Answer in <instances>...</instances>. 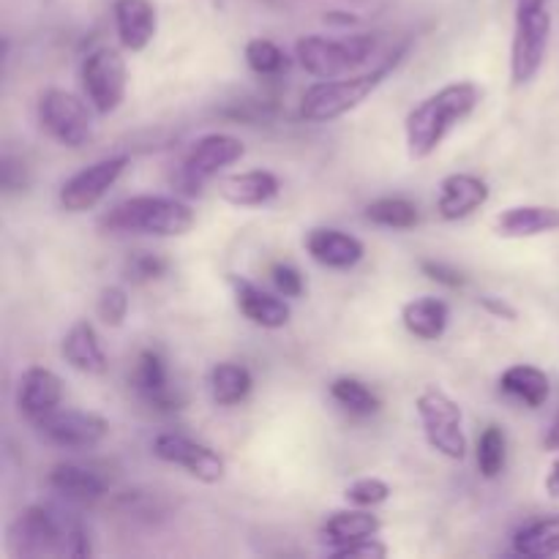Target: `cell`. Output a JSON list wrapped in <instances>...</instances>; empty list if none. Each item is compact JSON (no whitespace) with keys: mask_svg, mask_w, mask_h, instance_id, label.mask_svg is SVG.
I'll use <instances>...</instances> for the list:
<instances>
[{"mask_svg":"<svg viewBox=\"0 0 559 559\" xmlns=\"http://www.w3.org/2000/svg\"><path fill=\"white\" fill-rule=\"evenodd\" d=\"M484 102V87L475 82H451L440 91L429 93L424 102L415 104L404 118V140L407 156L413 162H424L431 153L440 151L456 126H462Z\"/></svg>","mask_w":559,"mask_h":559,"instance_id":"1","label":"cell"},{"mask_svg":"<svg viewBox=\"0 0 559 559\" xmlns=\"http://www.w3.org/2000/svg\"><path fill=\"white\" fill-rule=\"evenodd\" d=\"M402 58L404 49H399L396 55H391L377 69L360 71V74L355 71V74L336 76V80H317L300 96L298 115L306 123H331V120L344 118L353 109H358L393 74V69L402 63Z\"/></svg>","mask_w":559,"mask_h":559,"instance_id":"2","label":"cell"},{"mask_svg":"<svg viewBox=\"0 0 559 559\" xmlns=\"http://www.w3.org/2000/svg\"><path fill=\"white\" fill-rule=\"evenodd\" d=\"M197 213L178 197L140 194L109 207L102 218L107 233L153 235V238H183L194 229Z\"/></svg>","mask_w":559,"mask_h":559,"instance_id":"3","label":"cell"},{"mask_svg":"<svg viewBox=\"0 0 559 559\" xmlns=\"http://www.w3.org/2000/svg\"><path fill=\"white\" fill-rule=\"evenodd\" d=\"M551 9L549 0H516L513 3L511 82L524 87L540 74L549 55Z\"/></svg>","mask_w":559,"mask_h":559,"instance_id":"4","label":"cell"},{"mask_svg":"<svg viewBox=\"0 0 559 559\" xmlns=\"http://www.w3.org/2000/svg\"><path fill=\"white\" fill-rule=\"evenodd\" d=\"M380 38L371 33H355L347 38H328L320 33H311L295 41V58L300 69L314 80H336V76L355 74L360 66L371 60L377 52Z\"/></svg>","mask_w":559,"mask_h":559,"instance_id":"5","label":"cell"},{"mask_svg":"<svg viewBox=\"0 0 559 559\" xmlns=\"http://www.w3.org/2000/svg\"><path fill=\"white\" fill-rule=\"evenodd\" d=\"M415 413H418L420 429H424V437L431 451L451 459V462H464L467 459V435H464L462 407L442 388H424L418 399H415Z\"/></svg>","mask_w":559,"mask_h":559,"instance_id":"6","label":"cell"},{"mask_svg":"<svg viewBox=\"0 0 559 559\" xmlns=\"http://www.w3.org/2000/svg\"><path fill=\"white\" fill-rule=\"evenodd\" d=\"M91 104L82 102L80 96L60 87H49L38 96V126L49 140L63 147H82L93 140V118Z\"/></svg>","mask_w":559,"mask_h":559,"instance_id":"7","label":"cell"},{"mask_svg":"<svg viewBox=\"0 0 559 559\" xmlns=\"http://www.w3.org/2000/svg\"><path fill=\"white\" fill-rule=\"evenodd\" d=\"M82 91L93 112L112 115L123 104L129 87V66L120 49L98 47L82 60Z\"/></svg>","mask_w":559,"mask_h":559,"instance_id":"8","label":"cell"},{"mask_svg":"<svg viewBox=\"0 0 559 559\" xmlns=\"http://www.w3.org/2000/svg\"><path fill=\"white\" fill-rule=\"evenodd\" d=\"M9 551L14 557H63L66 524L58 522L47 508L27 506L9 524Z\"/></svg>","mask_w":559,"mask_h":559,"instance_id":"9","label":"cell"},{"mask_svg":"<svg viewBox=\"0 0 559 559\" xmlns=\"http://www.w3.org/2000/svg\"><path fill=\"white\" fill-rule=\"evenodd\" d=\"M153 456L164 464L186 469L194 480L205 486L222 484L227 475V462L218 451H213L205 442H197L191 437L178 435V431H162L151 445Z\"/></svg>","mask_w":559,"mask_h":559,"instance_id":"10","label":"cell"},{"mask_svg":"<svg viewBox=\"0 0 559 559\" xmlns=\"http://www.w3.org/2000/svg\"><path fill=\"white\" fill-rule=\"evenodd\" d=\"M129 167V156H107L93 162L91 167L71 175L58 191V202L66 213H87L109 194L120 175Z\"/></svg>","mask_w":559,"mask_h":559,"instance_id":"11","label":"cell"},{"mask_svg":"<svg viewBox=\"0 0 559 559\" xmlns=\"http://www.w3.org/2000/svg\"><path fill=\"white\" fill-rule=\"evenodd\" d=\"M33 426L44 437V442L63 448V451H91V448L102 445L104 437L109 435L107 418L96 413H85V409L58 407Z\"/></svg>","mask_w":559,"mask_h":559,"instance_id":"12","label":"cell"},{"mask_svg":"<svg viewBox=\"0 0 559 559\" xmlns=\"http://www.w3.org/2000/svg\"><path fill=\"white\" fill-rule=\"evenodd\" d=\"M246 156V145L233 134H205L194 142L183 162V180L189 186H200L205 180L218 178L227 167L238 164Z\"/></svg>","mask_w":559,"mask_h":559,"instance_id":"13","label":"cell"},{"mask_svg":"<svg viewBox=\"0 0 559 559\" xmlns=\"http://www.w3.org/2000/svg\"><path fill=\"white\" fill-rule=\"evenodd\" d=\"M63 404V380L52 369L31 366L22 371L20 385H16V409L25 420L38 424L49 413Z\"/></svg>","mask_w":559,"mask_h":559,"instance_id":"14","label":"cell"},{"mask_svg":"<svg viewBox=\"0 0 559 559\" xmlns=\"http://www.w3.org/2000/svg\"><path fill=\"white\" fill-rule=\"evenodd\" d=\"M489 183L478 175L453 173L440 180L437 191V213L442 222H462L489 202Z\"/></svg>","mask_w":559,"mask_h":559,"instance_id":"15","label":"cell"},{"mask_svg":"<svg viewBox=\"0 0 559 559\" xmlns=\"http://www.w3.org/2000/svg\"><path fill=\"white\" fill-rule=\"evenodd\" d=\"M304 249L317 265L331 267V271H349L364 260L366 249L355 235L333 227H314L306 233Z\"/></svg>","mask_w":559,"mask_h":559,"instance_id":"16","label":"cell"},{"mask_svg":"<svg viewBox=\"0 0 559 559\" xmlns=\"http://www.w3.org/2000/svg\"><path fill=\"white\" fill-rule=\"evenodd\" d=\"M235 293V306H238L240 314L251 322V325L262 328V331H278L289 322L293 309L284 300V295H271L265 289H260L257 284L246 282V278L233 276L229 278Z\"/></svg>","mask_w":559,"mask_h":559,"instance_id":"17","label":"cell"},{"mask_svg":"<svg viewBox=\"0 0 559 559\" xmlns=\"http://www.w3.org/2000/svg\"><path fill=\"white\" fill-rule=\"evenodd\" d=\"M112 20L126 52H145L158 31L156 5L151 0H115Z\"/></svg>","mask_w":559,"mask_h":559,"instance_id":"18","label":"cell"},{"mask_svg":"<svg viewBox=\"0 0 559 559\" xmlns=\"http://www.w3.org/2000/svg\"><path fill=\"white\" fill-rule=\"evenodd\" d=\"M218 197L233 207H262L276 200L282 183L267 169H246L218 178Z\"/></svg>","mask_w":559,"mask_h":559,"instance_id":"19","label":"cell"},{"mask_svg":"<svg viewBox=\"0 0 559 559\" xmlns=\"http://www.w3.org/2000/svg\"><path fill=\"white\" fill-rule=\"evenodd\" d=\"M495 233L506 240L540 238V235L559 233L557 205H513L506 207L495 218Z\"/></svg>","mask_w":559,"mask_h":559,"instance_id":"20","label":"cell"},{"mask_svg":"<svg viewBox=\"0 0 559 559\" xmlns=\"http://www.w3.org/2000/svg\"><path fill=\"white\" fill-rule=\"evenodd\" d=\"M60 355H63V360L71 369L87 377H102L109 366L102 342H98L96 328L87 320L74 322L66 331L63 342H60Z\"/></svg>","mask_w":559,"mask_h":559,"instance_id":"21","label":"cell"},{"mask_svg":"<svg viewBox=\"0 0 559 559\" xmlns=\"http://www.w3.org/2000/svg\"><path fill=\"white\" fill-rule=\"evenodd\" d=\"M49 486L74 502H96L107 495V478L98 469L76 462H58L49 469Z\"/></svg>","mask_w":559,"mask_h":559,"instance_id":"22","label":"cell"},{"mask_svg":"<svg viewBox=\"0 0 559 559\" xmlns=\"http://www.w3.org/2000/svg\"><path fill=\"white\" fill-rule=\"evenodd\" d=\"M382 530L380 516L371 513V508H347V511H336L325 519L322 524V540H325L331 549L338 546L355 544V540L374 538Z\"/></svg>","mask_w":559,"mask_h":559,"instance_id":"23","label":"cell"},{"mask_svg":"<svg viewBox=\"0 0 559 559\" xmlns=\"http://www.w3.org/2000/svg\"><path fill=\"white\" fill-rule=\"evenodd\" d=\"M448 322H451V309L445 300L431 298V295L409 300L402 309V325L407 328L409 336L420 338V342H437L445 336Z\"/></svg>","mask_w":559,"mask_h":559,"instance_id":"24","label":"cell"},{"mask_svg":"<svg viewBox=\"0 0 559 559\" xmlns=\"http://www.w3.org/2000/svg\"><path fill=\"white\" fill-rule=\"evenodd\" d=\"M500 391L522 402L524 407L538 409L549 402L551 380L544 369L530 364H513L500 374Z\"/></svg>","mask_w":559,"mask_h":559,"instance_id":"25","label":"cell"},{"mask_svg":"<svg viewBox=\"0 0 559 559\" xmlns=\"http://www.w3.org/2000/svg\"><path fill=\"white\" fill-rule=\"evenodd\" d=\"M131 382H134L136 391L147 399L156 407H167V409H178V396L169 393V374H167V364H164L162 355L156 349H142L136 355L134 364V374H131Z\"/></svg>","mask_w":559,"mask_h":559,"instance_id":"26","label":"cell"},{"mask_svg":"<svg viewBox=\"0 0 559 559\" xmlns=\"http://www.w3.org/2000/svg\"><path fill=\"white\" fill-rule=\"evenodd\" d=\"M211 399L218 407H235V404L246 402L254 388V377L243 364H233V360H222L211 369Z\"/></svg>","mask_w":559,"mask_h":559,"instance_id":"27","label":"cell"},{"mask_svg":"<svg viewBox=\"0 0 559 559\" xmlns=\"http://www.w3.org/2000/svg\"><path fill=\"white\" fill-rule=\"evenodd\" d=\"M513 551L519 557L549 559L559 555V513L549 519H538L533 524H524L513 535Z\"/></svg>","mask_w":559,"mask_h":559,"instance_id":"28","label":"cell"},{"mask_svg":"<svg viewBox=\"0 0 559 559\" xmlns=\"http://www.w3.org/2000/svg\"><path fill=\"white\" fill-rule=\"evenodd\" d=\"M366 218L385 229H413L418 227L420 213L418 205L404 197H380L366 205Z\"/></svg>","mask_w":559,"mask_h":559,"instance_id":"29","label":"cell"},{"mask_svg":"<svg viewBox=\"0 0 559 559\" xmlns=\"http://www.w3.org/2000/svg\"><path fill=\"white\" fill-rule=\"evenodd\" d=\"M328 391H331L333 402L338 407H344L353 415H374L382 407L380 396L366 382H360L358 377H336Z\"/></svg>","mask_w":559,"mask_h":559,"instance_id":"30","label":"cell"},{"mask_svg":"<svg viewBox=\"0 0 559 559\" xmlns=\"http://www.w3.org/2000/svg\"><path fill=\"white\" fill-rule=\"evenodd\" d=\"M475 462H478V473L486 480H497L506 473L508 464V437L500 426H486L480 435L478 448H475Z\"/></svg>","mask_w":559,"mask_h":559,"instance_id":"31","label":"cell"},{"mask_svg":"<svg viewBox=\"0 0 559 559\" xmlns=\"http://www.w3.org/2000/svg\"><path fill=\"white\" fill-rule=\"evenodd\" d=\"M246 63L254 74L260 76H276L287 69V55L278 44H273L271 38H251L243 49Z\"/></svg>","mask_w":559,"mask_h":559,"instance_id":"32","label":"cell"},{"mask_svg":"<svg viewBox=\"0 0 559 559\" xmlns=\"http://www.w3.org/2000/svg\"><path fill=\"white\" fill-rule=\"evenodd\" d=\"M129 293L123 287H118V284H109V287H104L98 293L96 314L107 328H123L126 317H129Z\"/></svg>","mask_w":559,"mask_h":559,"instance_id":"33","label":"cell"},{"mask_svg":"<svg viewBox=\"0 0 559 559\" xmlns=\"http://www.w3.org/2000/svg\"><path fill=\"white\" fill-rule=\"evenodd\" d=\"M344 500L355 508H377L391 500V486L380 478H358L344 489Z\"/></svg>","mask_w":559,"mask_h":559,"instance_id":"34","label":"cell"},{"mask_svg":"<svg viewBox=\"0 0 559 559\" xmlns=\"http://www.w3.org/2000/svg\"><path fill=\"white\" fill-rule=\"evenodd\" d=\"M169 262L164 260V257L158 254H151V251H140V254L131 257L129 262H126V278H131V282H156V278H162L164 273H167Z\"/></svg>","mask_w":559,"mask_h":559,"instance_id":"35","label":"cell"},{"mask_svg":"<svg viewBox=\"0 0 559 559\" xmlns=\"http://www.w3.org/2000/svg\"><path fill=\"white\" fill-rule=\"evenodd\" d=\"M271 278H273V287H276V293L284 295V298H300V295L306 293L304 273H300L295 265H287V262H278V265H273Z\"/></svg>","mask_w":559,"mask_h":559,"instance_id":"36","label":"cell"},{"mask_svg":"<svg viewBox=\"0 0 559 559\" xmlns=\"http://www.w3.org/2000/svg\"><path fill=\"white\" fill-rule=\"evenodd\" d=\"M331 557L333 559H385L388 546L380 544L377 538H364V540H355V544L331 549Z\"/></svg>","mask_w":559,"mask_h":559,"instance_id":"37","label":"cell"},{"mask_svg":"<svg viewBox=\"0 0 559 559\" xmlns=\"http://www.w3.org/2000/svg\"><path fill=\"white\" fill-rule=\"evenodd\" d=\"M420 271H424L426 278H431V282L442 284V287L448 289H459L464 287V282H467L459 267L448 265V262H440V260H420Z\"/></svg>","mask_w":559,"mask_h":559,"instance_id":"38","label":"cell"},{"mask_svg":"<svg viewBox=\"0 0 559 559\" xmlns=\"http://www.w3.org/2000/svg\"><path fill=\"white\" fill-rule=\"evenodd\" d=\"M0 186L5 189V194L27 189V169L20 158L3 156V162H0Z\"/></svg>","mask_w":559,"mask_h":559,"instance_id":"39","label":"cell"},{"mask_svg":"<svg viewBox=\"0 0 559 559\" xmlns=\"http://www.w3.org/2000/svg\"><path fill=\"white\" fill-rule=\"evenodd\" d=\"M480 309L489 311L491 317H497V320H506V322H516L519 311L513 309L511 304H508L506 298H497V295H480L478 298Z\"/></svg>","mask_w":559,"mask_h":559,"instance_id":"40","label":"cell"},{"mask_svg":"<svg viewBox=\"0 0 559 559\" xmlns=\"http://www.w3.org/2000/svg\"><path fill=\"white\" fill-rule=\"evenodd\" d=\"M544 486H546V495L555 497V500H559V459H555V462H551L549 473H546Z\"/></svg>","mask_w":559,"mask_h":559,"instance_id":"41","label":"cell"},{"mask_svg":"<svg viewBox=\"0 0 559 559\" xmlns=\"http://www.w3.org/2000/svg\"><path fill=\"white\" fill-rule=\"evenodd\" d=\"M544 448H546V451H551V453L559 451V413L555 415V420H551L549 431H546Z\"/></svg>","mask_w":559,"mask_h":559,"instance_id":"42","label":"cell"}]
</instances>
